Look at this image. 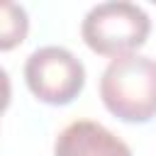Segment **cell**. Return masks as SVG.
Listing matches in <instances>:
<instances>
[{
	"instance_id": "obj_4",
	"label": "cell",
	"mask_w": 156,
	"mask_h": 156,
	"mask_svg": "<svg viewBox=\"0 0 156 156\" xmlns=\"http://www.w3.org/2000/svg\"><path fill=\"white\" fill-rule=\"evenodd\" d=\"M54 156H132V149L100 122L76 119L58 132Z\"/></svg>"
},
{
	"instance_id": "obj_1",
	"label": "cell",
	"mask_w": 156,
	"mask_h": 156,
	"mask_svg": "<svg viewBox=\"0 0 156 156\" xmlns=\"http://www.w3.org/2000/svg\"><path fill=\"white\" fill-rule=\"evenodd\" d=\"M102 105L122 122L144 124L156 117V58L129 54L112 58L100 78Z\"/></svg>"
},
{
	"instance_id": "obj_2",
	"label": "cell",
	"mask_w": 156,
	"mask_h": 156,
	"mask_svg": "<svg viewBox=\"0 0 156 156\" xmlns=\"http://www.w3.org/2000/svg\"><path fill=\"white\" fill-rule=\"evenodd\" d=\"M151 32V20L134 2H100L88 10L80 24V37L90 51L110 58L129 56L144 46Z\"/></svg>"
},
{
	"instance_id": "obj_5",
	"label": "cell",
	"mask_w": 156,
	"mask_h": 156,
	"mask_svg": "<svg viewBox=\"0 0 156 156\" xmlns=\"http://www.w3.org/2000/svg\"><path fill=\"white\" fill-rule=\"evenodd\" d=\"M29 29V20L22 5L15 2H2V15H0V49L10 51L12 46L22 44Z\"/></svg>"
},
{
	"instance_id": "obj_3",
	"label": "cell",
	"mask_w": 156,
	"mask_h": 156,
	"mask_svg": "<svg viewBox=\"0 0 156 156\" xmlns=\"http://www.w3.org/2000/svg\"><path fill=\"white\" fill-rule=\"evenodd\" d=\"M29 93L46 105L73 102L85 85V66L63 46H41L24 63Z\"/></svg>"
}]
</instances>
